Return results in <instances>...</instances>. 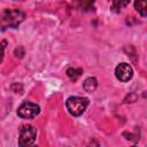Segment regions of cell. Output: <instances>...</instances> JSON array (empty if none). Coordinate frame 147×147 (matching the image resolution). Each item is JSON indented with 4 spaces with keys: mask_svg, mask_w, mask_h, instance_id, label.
I'll return each instance as SVG.
<instances>
[{
    "mask_svg": "<svg viewBox=\"0 0 147 147\" xmlns=\"http://www.w3.org/2000/svg\"><path fill=\"white\" fill-rule=\"evenodd\" d=\"M25 14L20 9H5L0 14V28L5 31L8 28L16 29L24 21Z\"/></svg>",
    "mask_w": 147,
    "mask_h": 147,
    "instance_id": "6da1fadb",
    "label": "cell"
},
{
    "mask_svg": "<svg viewBox=\"0 0 147 147\" xmlns=\"http://www.w3.org/2000/svg\"><path fill=\"white\" fill-rule=\"evenodd\" d=\"M90 101L87 98L83 96H70L65 101L67 110L72 116H80L87 108Z\"/></svg>",
    "mask_w": 147,
    "mask_h": 147,
    "instance_id": "7a4b0ae2",
    "label": "cell"
},
{
    "mask_svg": "<svg viewBox=\"0 0 147 147\" xmlns=\"http://www.w3.org/2000/svg\"><path fill=\"white\" fill-rule=\"evenodd\" d=\"M37 137V129L32 125H23L20 129L18 145L20 146H31L34 144Z\"/></svg>",
    "mask_w": 147,
    "mask_h": 147,
    "instance_id": "3957f363",
    "label": "cell"
},
{
    "mask_svg": "<svg viewBox=\"0 0 147 147\" xmlns=\"http://www.w3.org/2000/svg\"><path fill=\"white\" fill-rule=\"evenodd\" d=\"M39 113H40V107L31 101H24L17 109V115L21 118H25V119L34 118Z\"/></svg>",
    "mask_w": 147,
    "mask_h": 147,
    "instance_id": "277c9868",
    "label": "cell"
},
{
    "mask_svg": "<svg viewBox=\"0 0 147 147\" xmlns=\"http://www.w3.org/2000/svg\"><path fill=\"white\" fill-rule=\"evenodd\" d=\"M115 76L119 82H129L133 76L132 67L129 63H119L115 69Z\"/></svg>",
    "mask_w": 147,
    "mask_h": 147,
    "instance_id": "5b68a950",
    "label": "cell"
},
{
    "mask_svg": "<svg viewBox=\"0 0 147 147\" xmlns=\"http://www.w3.org/2000/svg\"><path fill=\"white\" fill-rule=\"evenodd\" d=\"M96 86H98V80H96V78H94V77H88V78H86V79L84 80V83H83L84 90H85L86 92H88V93L94 92L95 88H96Z\"/></svg>",
    "mask_w": 147,
    "mask_h": 147,
    "instance_id": "8992f818",
    "label": "cell"
},
{
    "mask_svg": "<svg viewBox=\"0 0 147 147\" xmlns=\"http://www.w3.org/2000/svg\"><path fill=\"white\" fill-rule=\"evenodd\" d=\"M130 3V0H110V10L119 13L122 8L126 7Z\"/></svg>",
    "mask_w": 147,
    "mask_h": 147,
    "instance_id": "52a82bcc",
    "label": "cell"
},
{
    "mask_svg": "<svg viewBox=\"0 0 147 147\" xmlns=\"http://www.w3.org/2000/svg\"><path fill=\"white\" fill-rule=\"evenodd\" d=\"M134 9L142 17H146V15H147V3H146V0H136L134 1Z\"/></svg>",
    "mask_w": 147,
    "mask_h": 147,
    "instance_id": "ba28073f",
    "label": "cell"
},
{
    "mask_svg": "<svg viewBox=\"0 0 147 147\" xmlns=\"http://www.w3.org/2000/svg\"><path fill=\"white\" fill-rule=\"evenodd\" d=\"M83 74V69L82 68H68L67 69V76L71 79V80H77Z\"/></svg>",
    "mask_w": 147,
    "mask_h": 147,
    "instance_id": "9c48e42d",
    "label": "cell"
},
{
    "mask_svg": "<svg viewBox=\"0 0 147 147\" xmlns=\"http://www.w3.org/2000/svg\"><path fill=\"white\" fill-rule=\"evenodd\" d=\"M95 0H77V6L82 10H93V5Z\"/></svg>",
    "mask_w": 147,
    "mask_h": 147,
    "instance_id": "30bf717a",
    "label": "cell"
},
{
    "mask_svg": "<svg viewBox=\"0 0 147 147\" xmlns=\"http://www.w3.org/2000/svg\"><path fill=\"white\" fill-rule=\"evenodd\" d=\"M138 100V95L136 93H130L129 95H126V98L124 99V102L125 103H132V102H136Z\"/></svg>",
    "mask_w": 147,
    "mask_h": 147,
    "instance_id": "8fae6325",
    "label": "cell"
},
{
    "mask_svg": "<svg viewBox=\"0 0 147 147\" xmlns=\"http://www.w3.org/2000/svg\"><path fill=\"white\" fill-rule=\"evenodd\" d=\"M14 55H15L16 57H18V59H22L23 55H24V48H23L22 46L16 47L15 51H14Z\"/></svg>",
    "mask_w": 147,
    "mask_h": 147,
    "instance_id": "7c38bea8",
    "label": "cell"
},
{
    "mask_svg": "<svg viewBox=\"0 0 147 147\" xmlns=\"http://www.w3.org/2000/svg\"><path fill=\"white\" fill-rule=\"evenodd\" d=\"M10 88H11L15 93H22V91H23V86H22L21 84H18V83L13 84V85L10 86Z\"/></svg>",
    "mask_w": 147,
    "mask_h": 147,
    "instance_id": "4fadbf2b",
    "label": "cell"
},
{
    "mask_svg": "<svg viewBox=\"0 0 147 147\" xmlns=\"http://www.w3.org/2000/svg\"><path fill=\"white\" fill-rule=\"evenodd\" d=\"M6 45H7V41L6 40H3V41L0 42V63L3 60V52H5V48H6Z\"/></svg>",
    "mask_w": 147,
    "mask_h": 147,
    "instance_id": "5bb4252c",
    "label": "cell"
}]
</instances>
